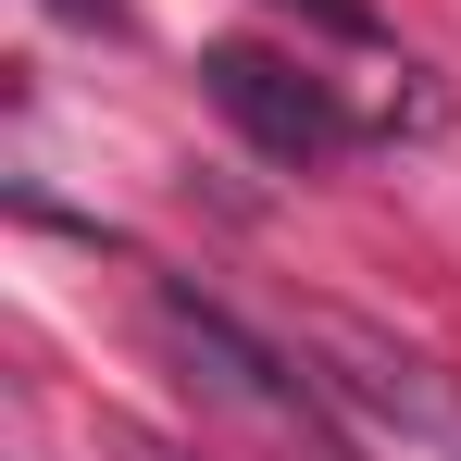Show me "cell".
I'll return each instance as SVG.
<instances>
[{
	"instance_id": "cell-1",
	"label": "cell",
	"mask_w": 461,
	"mask_h": 461,
	"mask_svg": "<svg viewBox=\"0 0 461 461\" xmlns=\"http://www.w3.org/2000/svg\"><path fill=\"white\" fill-rule=\"evenodd\" d=\"M200 87H212V113H225L262 162H324L349 138L337 87L312 76V63H287V50H262V38H212V50H200Z\"/></svg>"
},
{
	"instance_id": "cell-2",
	"label": "cell",
	"mask_w": 461,
	"mask_h": 461,
	"mask_svg": "<svg viewBox=\"0 0 461 461\" xmlns=\"http://www.w3.org/2000/svg\"><path fill=\"white\" fill-rule=\"evenodd\" d=\"M150 324H162V337H175V349H187V362H200L212 386H225V399L275 411V424H312V386L287 375V362H275V349H262V337H249L225 300H200L187 275H162V287H150Z\"/></svg>"
},
{
	"instance_id": "cell-3",
	"label": "cell",
	"mask_w": 461,
	"mask_h": 461,
	"mask_svg": "<svg viewBox=\"0 0 461 461\" xmlns=\"http://www.w3.org/2000/svg\"><path fill=\"white\" fill-rule=\"evenodd\" d=\"M287 13H312L324 38H386V25H375V0H287Z\"/></svg>"
},
{
	"instance_id": "cell-4",
	"label": "cell",
	"mask_w": 461,
	"mask_h": 461,
	"mask_svg": "<svg viewBox=\"0 0 461 461\" xmlns=\"http://www.w3.org/2000/svg\"><path fill=\"white\" fill-rule=\"evenodd\" d=\"M113 449H125V461H187L175 437H150V424H113Z\"/></svg>"
},
{
	"instance_id": "cell-5",
	"label": "cell",
	"mask_w": 461,
	"mask_h": 461,
	"mask_svg": "<svg viewBox=\"0 0 461 461\" xmlns=\"http://www.w3.org/2000/svg\"><path fill=\"white\" fill-rule=\"evenodd\" d=\"M50 13H76V25H113V0H50Z\"/></svg>"
}]
</instances>
